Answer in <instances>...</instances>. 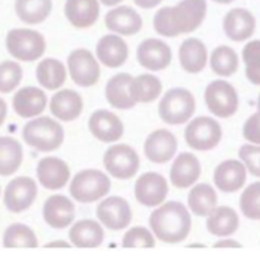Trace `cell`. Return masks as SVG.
Here are the masks:
<instances>
[{
	"label": "cell",
	"mask_w": 260,
	"mask_h": 263,
	"mask_svg": "<svg viewBox=\"0 0 260 263\" xmlns=\"http://www.w3.org/2000/svg\"><path fill=\"white\" fill-rule=\"evenodd\" d=\"M206 15V0H182L175 7L157 10L153 16V28L162 36L176 37L196 31Z\"/></svg>",
	"instance_id": "6da1fadb"
},
{
	"label": "cell",
	"mask_w": 260,
	"mask_h": 263,
	"mask_svg": "<svg viewBox=\"0 0 260 263\" xmlns=\"http://www.w3.org/2000/svg\"><path fill=\"white\" fill-rule=\"evenodd\" d=\"M191 226L190 211L176 200L162 204L150 217L151 230L164 243L183 242L190 234Z\"/></svg>",
	"instance_id": "7a4b0ae2"
},
{
	"label": "cell",
	"mask_w": 260,
	"mask_h": 263,
	"mask_svg": "<svg viewBox=\"0 0 260 263\" xmlns=\"http://www.w3.org/2000/svg\"><path fill=\"white\" fill-rule=\"evenodd\" d=\"M23 139L28 146L42 153L59 148L64 142V130L62 124L50 117H40L24 126Z\"/></svg>",
	"instance_id": "3957f363"
},
{
	"label": "cell",
	"mask_w": 260,
	"mask_h": 263,
	"mask_svg": "<svg viewBox=\"0 0 260 263\" xmlns=\"http://www.w3.org/2000/svg\"><path fill=\"white\" fill-rule=\"evenodd\" d=\"M195 108L196 102L191 91L187 88H172L160 99L157 111L164 123L179 126L187 123L192 118Z\"/></svg>",
	"instance_id": "277c9868"
},
{
	"label": "cell",
	"mask_w": 260,
	"mask_h": 263,
	"mask_svg": "<svg viewBox=\"0 0 260 263\" xmlns=\"http://www.w3.org/2000/svg\"><path fill=\"white\" fill-rule=\"evenodd\" d=\"M111 190V180L103 171L95 168L77 173L70 184L71 197L80 203H93Z\"/></svg>",
	"instance_id": "5b68a950"
},
{
	"label": "cell",
	"mask_w": 260,
	"mask_h": 263,
	"mask_svg": "<svg viewBox=\"0 0 260 263\" xmlns=\"http://www.w3.org/2000/svg\"><path fill=\"white\" fill-rule=\"evenodd\" d=\"M8 52L20 62H35L46 52V39L40 32L27 28H16L7 33Z\"/></svg>",
	"instance_id": "8992f818"
},
{
	"label": "cell",
	"mask_w": 260,
	"mask_h": 263,
	"mask_svg": "<svg viewBox=\"0 0 260 263\" xmlns=\"http://www.w3.org/2000/svg\"><path fill=\"white\" fill-rule=\"evenodd\" d=\"M222 134L217 120L210 117H199L191 120L186 127L184 139L193 150L208 151L220 143Z\"/></svg>",
	"instance_id": "52a82bcc"
},
{
	"label": "cell",
	"mask_w": 260,
	"mask_h": 263,
	"mask_svg": "<svg viewBox=\"0 0 260 263\" xmlns=\"http://www.w3.org/2000/svg\"><path fill=\"white\" fill-rule=\"evenodd\" d=\"M204 100L211 114L219 118L235 115L239 107V97L235 87L226 80H213L206 88Z\"/></svg>",
	"instance_id": "ba28073f"
},
{
	"label": "cell",
	"mask_w": 260,
	"mask_h": 263,
	"mask_svg": "<svg viewBox=\"0 0 260 263\" xmlns=\"http://www.w3.org/2000/svg\"><path fill=\"white\" fill-rule=\"evenodd\" d=\"M106 170L116 179H130L139 171L140 158L128 144H115L104 153Z\"/></svg>",
	"instance_id": "9c48e42d"
},
{
	"label": "cell",
	"mask_w": 260,
	"mask_h": 263,
	"mask_svg": "<svg viewBox=\"0 0 260 263\" xmlns=\"http://www.w3.org/2000/svg\"><path fill=\"white\" fill-rule=\"evenodd\" d=\"M68 72L73 83L80 87H91L99 82L100 66L96 58L86 48H77L68 55Z\"/></svg>",
	"instance_id": "30bf717a"
},
{
	"label": "cell",
	"mask_w": 260,
	"mask_h": 263,
	"mask_svg": "<svg viewBox=\"0 0 260 263\" xmlns=\"http://www.w3.org/2000/svg\"><path fill=\"white\" fill-rule=\"evenodd\" d=\"M96 217L103 226L113 231L124 230L132 220L130 203L122 197H110L97 204Z\"/></svg>",
	"instance_id": "8fae6325"
},
{
	"label": "cell",
	"mask_w": 260,
	"mask_h": 263,
	"mask_svg": "<svg viewBox=\"0 0 260 263\" xmlns=\"http://www.w3.org/2000/svg\"><path fill=\"white\" fill-rule=\"evenodd\" d=\"M37 187L28 177H17L7 184L4 190V204L11 213H22L35 202Z\"/></svg>",
	"instance_id": "7c38bea8"
},
{
	"label": "cell",
	"mask_w": 260,
	"mask_h": 263,
	"mask_svg": "<svg viewBox=\"0 0 260 263\" xmlns=\"http://www.w3.org/2000/svg\"><path fill=\"white\" fill-rule=\"evenodd\" d=\"M168 194L166 178L157 173H146L135 182V198L147 207H156L163 203Z\"/></svg>",
	"instance_id": "4fadbf2b"
},
{
	"label": "cell",
	"mask_w": 260,
	"mask_h": 263,
	"mask_svg": "<svg viewBox=\"0 0 260 263\" xmlns=\"http://www.w3.org/2000/svg\"><path fill=\"white\" fill-rule=\"evenodd\" d=\"M136 58L140 66L155 72L166 70L170 66L172 62V51L163 40L151 37L140 43L137 47Z\"/></svg>",
	"instance_id": "5bb4252c"
},
{
	"label": "cell",
	"mask_w": 260,
	"mask_h": 263,
	"mask_svg": "<svg viewBox=\"0 0 260 263\" xmlns=\"http://www.w3.org/2000/svg\"><path fill=\"white\" fill-rule=\"evenodd\" d=\"M177 140L171 131L159 128L151 133L144 142V154L153 163L170 162L176 154Z\"/></svg>",
	"instance_id": "9a60e30c"
},
{
	"label": "cell",
	"mask_w": 260,
	"mask_h": 263,
	"mask_svg": "<svg viewBox=\"0 0 260 263\" xmlns=\"http://www.w3.org/2000/svg\"><path fill=\"white\" fill-rule=\"evenodd\" d=\"M88 127L93 137L104 143H113L124 134L123 122L108 110L95 111L88 120Z\"/></svg>",
	"instance_id": "2e32d148"
},
{
	"label": "cell",
	"mask_w": 260,
	"mask_h": 263,
	"mask_svg": "<svg viewBox=\"0 0 260 263\" xmlns=\"http://www.w3.org/2000/svg\"><path fill=\"white\" fill-rule=\"evenodd\" d=\"M247 180V168L242 160L227 159L213 171V183L223 193H236Z\"/></svg>",
	"instance_id": "e0dca14e"
},
{
	"label": "cell",
	"mask_w": 260,
	"mask_h": 263,
	"mask_svg": "<svg viewBox=\"0 0 260 263\" xmlns=\"http://www.w3.org/2000/svg\"><path fill=\"white\" fill-rule=\"evenodd\" d=\"M37 179L47 190H60L70 180L71 170L68 164L56 157H47L40 159L36 168Z\"/></svg>",
	"instance_id": "ac0fdd59"
},
{
	"label": "cell",
	"mask_w": 260,
	"mask_h": 263,
	"mask_svg": "<svg viewBox=\"0 0 260 263\" xmlns=\"http://www.w3.org/2000/svg\"><path fill=\"white\" fill-rule=\"evenodd\" d=\"M200 174H202V167L199 159L191 153H182L175 158L171 166V183L180 190L190 189L193 183H196Z\"/></svg>",
	"instance_id": "d6986e66"
},
{
	"label": "cell",
	"mask_w": 260,
	"mask_h": 263,
	"mask_svg": "<svg viewBox=\"0 0 260 263\" xmlns=\"http://www.w3.org/2000/svg\"><path fill=\"white\" fill-rule=\"evenodd\" d=\"M256 20L246 8H232L227 12L223 20V30L227 37L232 42L248 40L255 32Z\"/></svg>",
	"instance_id": "ffe728a7"
},
{
	"label": "cell",
	"mask_w": 260,
	"mask_h": 263,
	"mask_svg": "<svg viewBox=\"0 0 260 263\" xmlns=\"http://www.w3.org/2000/svg\"><path fill=\"white\" fill-rule=\"evenodd\" d=\"M107 30L117 32L120 35L131 36L140 32L143 27V19L136 11L128 6H119L108 11L104 17Z\"/></svg>",
	"instance_id": "44dd1931"
},
{
	"label": "cell",
	"mask_w": 260,
	"mask_h": 263,
	"mask_svg": "<svg viewBox=\"0 0 260 263\" xmlns=\"http://www.w3.org/2000/svg\"><path fill=\"white\" fill-rule=\"evenodd\" d=\"M43 218L53 229L68 227L75 219V204L64 195H52L44 203Z\"/></svg>",
	"instance_id": "7402d4cb"
},
{
	"label": "cell",
	"mask_w": 260,
	"mask_h": 263,
	"mask_svg": "<svg viewBox=\"0 0 260 263\" xmlns=\"http://www.w3.org/2000/svg\"><path fill=\"white\" fill-rule=\"evenodd\" d=\"M64 13L75 28H90L99 19V0H67Z\"/></svg>",
	"instance_id": "603a6c76"
},
{
	"label": "cell",
	"mask_w": 260,
	"mask_h": 263,
	"mask_svg": "<svg viewBox=\"0 0 260 263\" xmlns=\"http://www.w3.org/2000/svg\"><path fill=\"white\" fill-rule=\"evenodd\" d=\"M128 46L117 35H106L96 44L97 59L108 68H117L123 66L128 59Z\"/></svg>",
	"instance_id": "cb8c5ba5"
},
{
	"label": "cell",
	"mask_w": 260,
	"mask_h": 263,
	"mask_svg": "<svg viewBox=\"0 0 260 263\" xmlns=\"http://www.w3.org/2000/svg\"><path fill=\"white\" fill-rule=\"evenodd\" d=\"M133 77L130 73H116L113 75L106 86L107 102L115 108L119 110H128L136 104V100L133 99L131 84Z\"/></svg>",
	"instance_id": "d4e9b609"
},
{
	"label": "cell",
	"mask_w": 260,
	"mask_h": 263,
	"mask_svg": "<svg viewBox=\"0 0 260 263\" xmlns=\"http://www.w3.org/2000/svg\"><path fill=\"white\" fill-rule=\"evenodd\" d=\"M12 106L19 117H37L46 110L47 95L43 90H40L37 87H24L15 93Z\"/></svg>",
	"instance_id": "484cf974"
},
{
	"label": "cell",
	"mask_w": 260,
	"mask_h": 263,
	"mask_svg": "<svg viewBox=\"0 0 260 263\" xmlns=\"http://www.w3.org/2000/svg\"><path fill=\"white\" fill-rule=\"evenodd\" d=\"M50 110L52 115L63 122H72L83 111V99L76 91L66 88L57 91L51 99Z\"/></svg>",
	"instance_id": "4316f807"
},
{
	"label": "cell",
	"mask_w": 260,
	"mask_h": 263,
	"mask_svg": "<svg viewBox=\"0 0 260 263\" xmlns=\"http://www.w3.org/2000/svg\"><path fill=\"white\" fill-rule=\"evenodd\" d=\"M208 60L206 44L196 37H188L179 48L180 66L186 72L197 73L203 71Z\"/></svg>",
	"instance_id": "83f0119b"
},
{
	"label": "cell",
	"mask_w": 260,
	"mask_h": 263,
	"mask_svg": "<svg viewBox=\"0 0 260 263\" xmlns=\"http://www.w3.org/2000/svg\"><path fill=\"white\" fill-rule=\"evenodd\" d=\"M68 237L71 243L80 249L99 247L104 240V230L96 220L82 219L72 224Z\"/></svg>",
	"instance_id": "f1b7e54d"
},
{
	"label": "cell",
	"mask_w": 260,
	"mask_h": 263,
	"mask_svg": "<svg viewBox=\"0 0 260 263\" xmlns=\"http://www.w3.org/2000/svg\"><path fill=\"white\" fill-rule=\"evenodd\" d=\"M239 229V215L232 207H215L207 217V230L215 237H228Z\"/></svg>",
	"instance_id": "f546056e"
},
{
	"label": "cell",
	"mask_w": 260,
	"mask_h": 263,
	"mask_svg": "<svg viewBox=\"0 0 260 263\" xmlns=\"http://www.w3.org/2000/svg\"><path fill=\"white\" fill-rule=\"evenodd\" d=\"M36 78L40 86H43L47 90H57L66 83L67 70L60 60L47 58L37 64Z\"/></svg>",
	"instance_id": "4dcf8cb0"
},
{
	"label": "cell",
	"mask_w": 260,
	"mask_h": 263,
	"mask_svg": "<svg viewBox=\"0 0 260 263\" xmlns=\"http://www.w3.org/2000/svg\"><path fill=\"white\" fill-rule=\"evenodd\" d=\"M217 204L216 191L208 183H199L188 194V207L197 217H208Z\"/></svg>",
	"instance_id": "1f68e13d"
},
{
	"label": "cell",
	"mask_w": 260,
	"mask_h": 263,
	"mask_svg": "<svg viewBox=\"0 0 260 263\" xmlns=\"http://www.w3.org/2000/svg\"><path fill=\"white\" fill-rule=\"evenodd\" d=\"M15 11L27 24L43 23L52 11V0H15Z\"/></svg>",
	"instance_id": "d6a6232c"
},
{
	"label": "cell",
	"mask_w": 260,
	"mask_h": 263,
	"mask_svg": "<svg viewBox=\"0 0 260 263\" xmlns=\"http://www.w3.org/2000/svg\"><path fill=\"white\" fill-rule=\"evenodd\" d=\"M23 162V148L16 139L0 137V175L10 177Z\"/></svg>",
	"instance_id": "836d02e7"
},
{
	"label": "cell",
	"mask_w": 260,
	"mask_h": 263,
	"mask_svg": "<svg viewBox=\"0 0 260 263\" xmlns=\"http://www.w3.org/2000/svg\"><path fill=\"white\" fill-rule=\"evenodd\" d=\"M131 91L136 103H151L160 97L163 91V84L155 75L143 73L133 78Z\"/></svg>",
	"instance_id": "e575fe53"
},
{
	"label": "cell",
	"mask_w": 260,
	"mask_h": 263,
	"mask_svg": "<svg viewBox=\"0 0 260 263\" xmlns=\"http://www.w3.org/2000/svg\"><path fill=\"white\" fill-rule=\"evenodd\" d=\"M210 64L219 77H231L239 68V57L231 47L219 46L211 53Z\"/></svg>",
	"instance_id": "d590c367"
},
{
	"label": "cell",
	"mask_w": 260,
	"mask_h": 263,
	"mask_svg": "<svg viewBox=\"0 0 260 263\" xmlns=\"http://www.w3.org/2000/svg\"><path fill=\"white\" fill-rule=\"evenodd\" d=\"M4 247H37V238L26 224L13 223L4 233Z\"/></svg>",
	"instance_id": "8d00e7d4"
},
{
	"label": "cell",
	"mask_w": 260,
	"mask_h": 263,
	"mask_svg": "<svg viewBox=\"0 0 260 263\" xmlns=\"http://www.w3.org/2000/svg\"><path fill=\"white\" fill-rule=\"evenodd\" d=\"M246 77L252 84L260 86V40H251L243 48Z\"/></svg>",
	"instance_id": "74e56055"
},
{
	"label": "cell",
	"mask_w": 260,
	"mask_h": 263,
	"mask_svg": "<svg viewBox=\"0 0 260 263\" xmlns=\"http://www.w3.org/2000/svg\"><path fill=\"white\" fill-rule=\"evenodd\" d=\"M240 210L248 219L260 220V182L250 184L240 195Z\"/></svg>",
	"instance_id": "f35d334b"
},
{
	"label": "cell",
	"mask_w": 260,
	"mask_h": 263,
	"mask_svg": "<svg viewBox=\"0 0 260 263\" xmlns=\"http://www.w3.org/2000/svg\"><path fill=\"white\" fill-rule=\"evenodd\" d=\"M23 70L16 62L6 60L0 63V92L8 93L13 91L22 82Z\"/></svg>",
	"instance_id": "ab89813d"
},
{
	"label": "cell",
	"mask_w": 260,
	"mask_h": 263,
	"mask_svg": "<svg viewBox=\"0 0 260 263\" xmlns=\"http://www.w3.org/2000/svg\"><path fill=\"white\" fill-rule=\"evenodd\" d=\"M123 247H153L155 238L148 229L142 226L132 227L124 234Z\"/></svg>",
	"instance_id": "60d3db41"
},
{
	"label": "cell",
	"mask_w": 260,
	"mask_h": 263,
	"mask_svg": "<svg viewBox=\"0 0 260 263\" xmlns=\"http://www.w3.org/2000/svg\"><path fill=\"white\" fill-rule=\"evenodd\" d=\"M239 158L247 171L253 177L260 178V144H244L240 147Z\"/></svg>",
	"instance_id": "b9f144b4"
},
{
	"label": "cell",
	"mask_w": 260,
	"mask_h": 263,
	"mask_svg": "<svg viewBox=\"0 0 260 263\" xmlns=\"http://www.w3.org/2000/svg\"><path fill=\"white\" fill-rule=\"evenodd\" d=\"M243 137L250 143L260 144V111L252 114L246 120L243 127Z\"/></svg>",
	"instance_id": "7bdbcfd3"
},
{
	"label": "cell",
	"mask_w": 260,
	"mask_h": 263,
	"mask_svg": "<svg viewBox=\"0 0 260 263\" xmlns=\"http://www.w3.org/2000/svg\"><path fill=\"white\" fill-rule=\"evenodd\" d=\"M163 0H133V3L136 4L139 8H143V10H151V8H155V7L159 6Z\"/></svg>",
	"instance_id": "ee69618b"
},
{
	"label": "cell",
	"mask_w": 260,
	"mask_h": 263,
	"mask_svg": "<svg viewBox=\"0 0 260 263\" xmlns=\"http://www.w3.org/2000/svg\"><path fill=\"white\" fill-rule=\"evenodd\" d=\"M213 247H215V249H220V247H242V245H240L237 240L223 239L217 240L216 243H213Z\"/></svg>",
	"instance_id": "f6af8a7d"
},
{
	"label": "cell",
	"mask_w": 260,
	"mask_h": 263,
	"mask_svg": "<svg viewBox=\"0 0 260 263\" xmlns=\"http://www.w3.org/2000/svg\"><path fill=\"white\" fill-rule=\"evenodd\" d=\"M7 117V104L2 98H0V126L4 123Z\"/></svg>",
	"instance_id": "bcb514c9"
},
{
	"label": "cell",
	"mask_w": 260,
	"mask_h": 263,
	"mask_svg": "<svg viewBox=\"0 0 260 263\" xmlns=\"http://www.w3.org/2000/svg\"><path fill=\"white\" fill-rule=\"evenodd\" d=\"M71 245L67 243L66 240H53V242H50V243L44 245V247H70Z\"/></svg>",
	"instance_id": "7dc6e473"
},
{
	"label": "cell",
	"mask_w": 260,
	"mask_h": 263,
	"mask_svg": "<svg viewBox=\"0 0 260 263\" xmlns=\"http://www.w3.org/2000/svg\"><path fill=\"white\" fill-rule=\"evenodd\" d=\"M100 2H102V3L107 7H115V6H117L119 3H122L123 0H100Z\"/></svg>",
	"instance_id": "c3c4849f"
},
{
	"label": "cell",
	"mask_w": 260,
	"mask_h": 263,
	"mask_svg": "<svg viewBox=\"0 0 260 263\" xmlns=\"http://www.w3.org/2000/svg\"><path fill=\"white\" fill-rule=\"evenodd\" d=\"M212 2H215V3H219V4H230V3H232L233 0H212Z\"/></svg>",
	"instance_id": "681fc988"
},
{
	"label": "cell",
	"mask_w": 260,
	"mask_h": 263,
	"mask_svg": "<svg viewBox=\"0 0 260 263\" xmlns=\"http://www.w3.org/2000/svg\"><path fill=\"white\" fill-rule=\"evenodd\" d=\"M188 247H204V245H190Z\"/></svg>",
	"instance_id": "f907efd6"
},
{
	"label": "cell",
	"mask_w": 260,
	"mask_h": 263,
	"mask_svg": "<svg viewBox=\"0 0 260 263\" xmlns=\"http://www.w3.org/2000/svg\"><path fill=\"white\" fill-rule=\"evenodd\" d=\"M257 111H260V95L257 98Z\"/></svg>",
	"instance_id": "816d5d0a"
}]
</instances>
